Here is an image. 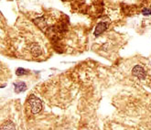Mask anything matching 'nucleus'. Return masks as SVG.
Returning a JSON list of instances; mask_svg holds the SVG:
<instances>
[{"label": "nucleus", "instance_id": "1", "mask_svg": "<svg viewBox=\"0 0 151 130\" xmlns=\"http://www.w3.org/2000/svg\"><path fill=\"white\" fill-rule=\"evenodd\" d=\"M28 103L29 105L32 114H38L42 109V103L40 98L35 96L34 94H30L28 99Z\"/></svg>", "mask_w": 151, "mask_h": 130}, {"label": "nucleus", "instance_id": "2", "mask_svg": "<svg viewBox=\"0 0 151 130\" xmlns=\"http://www.w3.org/2000/svg\"><path fill=\"white\" fill-rule=\"evenodd\" d=\"M132 74L136 77H137L138 79H141V80H144L147 77V73L144 70V68L142 66H139V65H136L134 68H133Z\"/></svg>", "mask_w": 151, "mask_h": 130}, {"label": "nucleus", "instance_id": "3", "mask_svg": "<svg viewBox=\"0 0 151 130\" xmlns=\"http://www.w3.org/2000/svg\"><path fill=\"white\" fill-rule=\"evenodd\" d=\"M108 28V23L106 22H100L96 25L95 29H94V36L95 37H98L100 36L102 33H104L106 29Z\"/></svg>", "mask_w": 151, "mask_h": 130}, {"label": "nucleus", "instance_id": "4", "mask_svg": "<svg viewBox=\"0 0 151 130\" xmlns=\"http://www.w3.org/2000/svg\"><path fill=\"white\" fill-rule=\"evenodd\" d=\"M14 90L16 93H19L27 90V85L24 82H17L14 83Z\"/></svg>", "mask_w": 151, "mask_h": 130}, {"label": "nucleus", "instance_id": "5", "mask_svg": "<svg viewBox=\"0 0 151 130\" xmlns=\"http://www.w3.org/2000/svg\"><path fill=\"white\" fill-rule=\"evenodd\" d=\"M0 130H16V126L11 120H6L0 126Z\"/></svg>", "mask_w": 151, "mask_h": 130}, {"label": "nucleus", "instance_id": "6", "mask_svg": "<svg viewBox=\"0 0 151 130\" xmlns=\"http://www.w3.org/2000/svg\"><path fill=\"white\" fill-rule=\"evenodd\" d=\"M30 53L34 56V57H39L42 54V50L40 49V47L36 44V43H34V44L31 45L30 47Z\"/></svg>", "mask_w": 151, "mask_h": 130}, {"label": "nucleus", "instance_id": "7", "mask_svg": "<svg viewBox=\"0 0 151 130\" xmlns=\"http://www.w3.org/2000/svg\"><path fill=\"white\" fill-rule=\"evenodd\" d=\"M34 23L36 24L38 27L41 29H45L47 28V24H46V20L45 19L43 18H37V19H34Z\"/></svg>", "mask_w": 151, "mask_h": 130}, {"label": "nucleus", "instance_id": "8", "mask_svg": "<svg viewBox=\"0 0 151 130\" xmlns=\"http://www.w3.org/2000/svg\"><path fill=\"white\" fill-rule=\"evenodd\" d=\"M29 73V71L26 70V69H23V68H19L16 71V74L17 76H22V75H27Z\"/></svg>", "mask_w": 151, "mask_h": 130}, {"label": "nucleus", "instance_id": "9", "mask_svg": "<svg viewBox=\"0 0 151 130\" xmlns=\"http://www.w3.org/2000/svg\"><path fill=\"white\" fill-rule=\"evenodd\" d=\"M142 14H143V15H147V16L151 15V9H148V8H145V9L142 10Z\"/></svg>", "mask_w": 151, "mask_h": 130}]
</instances>
